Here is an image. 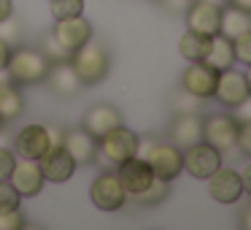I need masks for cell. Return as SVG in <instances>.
<instances>
[{
    "mask_svg": "<svg viewBox=\"0 0 251 230\" xmlns=\"http://www.w3.org/2000/svg\"><path fill=\"white\" fill-rule=\"evenodd\" d=\"M232 52H235V60L243 62V65H251V30L232 41Z\"/></svg>",
    "mask_w": 251,
    "mask_h": 230,
    "instance_id": "obj_30",
    "label": "cell"
},
{
    "mask_svg": "<svg viewBox=\"0 0 251 230\" xmlns=\"http://www.w3.org/2000/svg\"><path fill=\"white\" fill-rule=\"evenodd\" d=\"M51 33H54V38L60 41L68 52H73V49H78L81 44H87V41L92 38V25L78 14V17L57 19V25H54Z\"/></svg>",
    "mask_w": 251,
    "mask_h": 230,
    "instance_id": "obj_17",
    "label": "cell"
},
{
    "mask_svg": "<svg viewBox=\"0 0 251 230\" xmlns=\"http://www.w3.org/2000/svg\"><path fill=\"white\" fill-rule=\"evenodd\" d=\"M22 203V195L14 190L11 181H0V211H11V208H19Z\"/></svg>",
    "mask_w": 251,
    "mask_h": 230,
    "instance_id": "obj_29",
    "label": "cell"
},
{
    "mask_svg": "<svg viewBox=\"0 0 251 230\" xmlns=\"http://www.w3.org/2000/svg\"><path fill=\"white\" fill-rule=\"evenodd\" d=\"M219 19H222V8L216 0H195L186 8V30H195V33L216 35Z\"/></svg>",
    "mask_w": 251,
    "mask_h": 230,
    "instance_id": "obj_9",
    "label": "cell"
},
{
    "mask_svg": "<svg viewBox=\"0 0 251 230\" xmlns=\"http://www.w3.org/2000/svg\"><path fill=\"white\" fill-rule=\"evenodd\" d=\"M138 157H143L151 165V173L157 179L173 181L184 171L181 149L173 144H154V141H138Z\"/></svg>",
    "mask_w": 251,
    "mask_h": 230,
    "instance_id": "obj_2",
    "label": "cell"
},
{
    "mask_svg": "<svg viewBox=\"0 0 251 230\" xmlns=\"http://www.w3.org/2000/svg\"><path fill=\"white\" fill-rule=\"evenodd\" d=\"M202 141V119L200 114H176L170 122V144L184 152L186 146Z\"/></svg>",
    "mask_w": 251,
    "mask_h": 230,
    "instance_id": "obj_18",
    "label": "cell"
},
{
    "mask_svg": "<svg viewBox=\"0 0 251 230\" xmlns=\"http://www.w3.org/2000/svg\"><path fill=\"white\" fill-rule=\"evenodd\" d=\"M138 141H141V138H138L135 133L127 130L125 125H119L98 141L100 152L95 154V160H103L105 165H119V163H125V160H130L138 154Z\"/></svg>",
    "mask_w": 251,
    "mask_h": 230,
    "instance_id": "obj_4",
    "label": "cell"
},
{
    "mask_svg": "<svg viewBox=\"0 0 251 230\" xmlns=\"http://www.w3.org/2000/svg\"><path fill=\"white\" fill-rule=\"evenodd\" d=\"M249 95H251V92H249V82H246V73L232 71V68H224V71H219L216 89H213V98H216L222 106H229V109H235V106H238L240 100H246Z\"/></svg>",
    "mask_w": 251,
    "mask_h": 230,
    "instance_id": "obj_10",
    "label": "cell"
},
{
    "mask_svg": "<svg viewBox=\"0 0 251 230\" xmlns=\"http://www.w3.org/2000/svg\"><path fill=\"white\" fill-rule=\"evenodd\" d=\"M202 62H205V65H211V68H216V71L232 68V62H235L232 41L224 38L222 33L211 35V49H208V55H205V60H202Z\"/></svg>",
    "mask_w": 251,
    "mask_h": 230,
    "instance_id": "obj_24",
    "label": "cell"
},
{
    "mask_svg": "<svg viewBox=\"0 0 251 230\" xmlns=\"http://www.w3.org/2000/svg\"><path fill=\"white\" fill-rule=\"evenodd\" d=\"M181 157H184V168L189 171V176H195V179H208V176L222 165V152H216V149L205 141H197V144H192V146H186L184 152H181Z\"/></svg>",
    "mask_w": 251,
    "mask_h": 230,
    "instance_id": "obj_7",
    "label": "cell"
},
{
    "mask_svg": "<svg viewBox=\"0 0 251 230\" xmlns=\"http://www.w3.org/2000/svg\"><path fill=\"white\" fill-rule=\"evenodd\" d=\"M165 6L170 11H184V8H189V0H165Z\"/></svg>",
    "mask_w": 251,
    "mask_h": 230,
    "instance_id": "obj_38",
    "label": "cell"
},
{
    "mask_svg": "<svg viewBox=\"0 0 251 230\" xmlns=\"http://www.w3.org/2000/svg\"><path fill=\"white\" fill-rule=\"evenodd\" d=\"M240 181H243V192H249V195H251V163L243 168V173H240Z\"/></svg>",
    "mask_w": 251,
    "mask_h": 230,
    "instance_id": "obj_37",
    "label": "cell"
},
{
    "mask_svg": "<svg viewBox=\"0 0 251 230\" xmlns=\"http://www.w3.org/2000/svg\"><path fill=\"white\" fill-rule=\"evenodd\" d=\"M73 71L78 73L81 84H98L108 76V68H111V60H108V52L103 49L100 44H92V38L87 44H81L78 49L71 52V60Z\"/></svg>",
    "mask_w": 251,
    "mask_h": 230,
    "instance_id": "obj_3",
    "label": "cell"
},
{
    "mask_svg": "<svg viewBox=\"0 0 251 230\" xmlns=\"http://www.w3.org/2000/svg\"><path fill=\"white\" fill-rule=\"evenodd\" d=\"M8 181H11L14 190H17L22 198H33V195H38V192L44 190L46 179H44V173H41L38 160L22 157V160L14 163V171H11V176H8Z\"/></svg>",
    "mask_w": 251,
    "mask_h": 230,
    "instance_id": "obj_12",
    "label": "cell"
},
{
    "mask_svg": "<svg viewBox=\"0 0 251 230\" xmlns=\"http://www.w3.org/2000/svg\"><path fill=\"white\" fill-rule=\"evenodd\" d=\"M211 49V35H202V33H195V30H186L184 35L178 38V52L184 60L189 62H202Z\"/></svg>",
    "mask_w": 251,
    "mask_h": 230,
    "instance_id": "obj_23",
    "label": "cell"
},
{
    "mask_svg": "<svg viewBox=\"0 0 251 230\" xmlns=\"http://www.w3.org/2000/svg\"><path fill=\"white\" fill-rule=\"evenodd\" d=\"M0 130H3V122H0Z\"/></svg>",
    "mask_w": 251,
    "mask_h": 230,
    "instance_id": "obj_43",
    "label": "cell"
},
{
    "mask_svg": "<svg viewBox=\"0 0 251 230\" xmlns=\"http://www.w3.org/2000/svg\"><path fill=\"white\" fill-rule=\"evenodd\" d=\"M200 103H202V98L192 95L189 89H184V87L170 95V106H173L176 114H197V111H200Z\"/></svg>",
    "mask_w": 251,
    "mask_h": 230,
    "instance_id": "obj_26",
    "label": "cell"
},
{
    "mask_svg": "<svg viewBox=\"0 0 251 230\" xmlns=\"http://www.w3.org/2000/svg\"><path fill=\"white\" fill-rule=\"evenodd\" d=\"M0 41H6L8 46L19 41V25L14 22L11 17H6L3 22H0Z\"/></svg>",
    "mask_w": 251,
    "mask_h": 230,
    "instance_id": "obj_32",
    "label": "cell"
},
{
    "mask_svg": "<svg viewBox=\"0 0 251 230\" xmlns=\"http://www.w3.org/2000/svg\"><path fill=\"white\" fill-rule=\"evenodd\" d=\"M216 79H219L216 68L205 65V62H192V65L184 71V76H181V87L189 89L192 95H197V98L205 100V98H213Z\"/></svg>",
    "mask_w": 251,
    "mask_h": 230,
    "instance_id": "obj_13",
    "label": "cell"
},
{
    "mask_svg": "<svg viewBox=\"0 0 251 230\" xmlns=\"http://www.w3.org/2000/svg\"><path fill=\"white\" fill-rule=\"evenodd\" d=\"M14 163H17V157H14V152H8L6 146H0V181H6L8 176H11V171H14Z\"/></svg>",
    "mask_w": 251,
    "mask_h": 230,
    "instance_id": "obj_33",
    "label": "cell"
},
{
    "mask_svg": "<svg viewBox=\"0 0 251 230\" xmlns=\"http://www.w3.org/2000/svg\"><path fill=\"white\" fill-rule=\"evenodd\" d=\"M27 225L25 214L19 208H11V211H0V230H22Z\"/></svg>",
    "mask_w": 251,
    "mask_h": 230,
    "instance_id": "obj_31",
    "label": "cell"
},
{
    "mask_svg": "<svg viewBox=\"0 0 251 230\" xmlns=\"http://www.w3.org/2000/svg\"><path fill=\"white\" fill-rule=\"evenodd\" d=\"M46 84H49V89L54 95H60V98H71V95H78L81 92V79H78V73L73 71V65L68 60L62 62H51L49 71H46Z\"/></svg>",
    "mask_w": 251,
    "mask_h": 230,
    "instance_id": "obj_15",
    "label": "cell"
},
{
    "mask_svg": "<svg viewBox=\"0 0 251 230\" xmlns=\"http://www.w3.org/2000/svg\"><path fill=\"white\" fill-rule=\"evenodd\" d=\"M119 181L122 187L127 190V195H138L141 190H146L149 184L154 181V173H151V165L146 163L143 157H130L125 163H119Z\"/></svg>",
    "mask_w": 251,
    "mask_h": 230,
    "instance_id": "obj_14",
    "label": "cell"
},
{
    "mask_svg": "<svg viewBox=\"0 0 251 230\" xmlns=\"http://www.w3.org/2000/svg\"><path fill=\"white\" fill-rule=\"evenodd\" d=\"M49 65L51 62L38 49H11L8 62H6V73L17 87H27V84L44 82Z\"/></svg>",
    "mask_w": 251,
    "mask_h": 230,
    "instance_id": "obj_1",
    "label": "cell"
},
{
    "mask_svg": "<svg viewBox=\"0 0 251 230\" xmlns=\"http://www.w3.org/2000/svg\"><path fill=\"white\" fill-rule=\"evenodd\" d=\"M25 111V98L19 87L8 79L6 71H0V122H14Z\"/></svg>",
    "mask_w": 251,
    "mask_h": 230,
    "instance_id": "obj_21",
    "label": "cell"
},
{
    "mask_svg": "<svg viewBox=\"0 0 251 230\" xmlns=\"http://www.w3.org/2000/svg\"><path fill=\"white\" fill-rule=\"evenodd\" d=\"M170 195V181H165V179H157L154 176V181L146 187V190H141L138 195H132L138 203H143V206H154V203H162L165 198Z\"/></svg>",
    "mask_w": 251,
    "mask_h": 230,
    "instance_id": "obj_25",
    "label": "cell"
},
{
    "mask_svg": "<svg viewBox=\"0 0 251 230\" xmlns=\"http://www.w3.org/2000/svg\"><path fill=\"white\" fill-rule=\"evenodd\" d=\"M89 198H92V203L100 211H116V208L125 206L127 190L122 187L116 173H100L92 181V187H89Z\"/></svg>",
    "mask_w": 251,
    "mask_h": 230,
    "instance_id": "obj_6",
    "label": "cell"
},
{
    "mask_svg": "<svg viewBox=\"0 0 251 230\" xmlns=\"http://www.w3.org/2000/svg\"><path fill=\"white\" fill-rule=\"evenodd\" d=\"M8 55H11V46L6 41H0V71H6V62H8Z\"/></svg>",
    "mask_w": 251,
    "mask_h": 230,
    "instance_id": "obj_36",
    "label": "cell"
},
{
    "mask_svg": "<svg viewBox=\"0 0 251 230\" xmlns=\"http://www.w3.org/2000/svg\"><path fill=\"white\" fill-rule=\"evenodd\" d=\"M14 146H17V152L22 154V157L38 160L41 154L51 146V138H49L46 125H27V127H22L19 136H17V141H14Z\"/></svg>",
    "mask_w": 251,
    "mask_h": 230,
    "instance_id": "obj_19",
    "label": "cell"
},
{
    "mask_svg": "<svg viewBox=\"0 0 251 230\" xmlns=\"http://www.w3.org/2000/svg\"><path fill=\"white\" fill-rule=\"evenodd\" d=\"M246 82H249V92H251V65H249V71H246Z\"/></svg>",
    "mask_w": 251,
    "mask_h": 230,
    "instance_id": "obj_42",
    "label": "cell"
},
{
    "mask_svg": "<svg viewBox=\"0 0 251 230\" xmlns=\"http://www.w3.org/2000/svg\"><path fill=\"white\" fill-rule=\"evenodd\" d=\"M229 6L243 8V11H249V14H251V0H229Z\"/></svg>",
    "mask_w": 251,
    "mask_h": 230,
    "instance_id": "obj_41",
    "label": "cell"
},
{
    "mask_svg": "<svg viewBox=\"0 0 251 230\" xmlns=\"http://www.w3.org/2000/svg\"><path fill=\"white\" fill-rule=\"evenodd\" d=\"M240 228H246V230H251V206L246 208L243 214H240Z\"/></svg>",
    "mask_w": 251,
    "mask_h": 230,
    "instance_id": "obj_40",
    "label": "cell"
},
{
    "mask_svg": "<svg viewBox=\"0 0 251 230\" xmlns=\"http://www.w3.org/2000/svg\"><path fill=\"white\" fill-rule=\"evenodd\" d=\"M84 14V0H51V17L54 19H68Z\"/></svg>",
    "mask_w": 251,
    "mask_h": 230,
    "instance_id": "obj_27",
    "label": "cell"
},
{
    "mask_svg": "<svg viewBox=\"0 0 251 230\" xmlns=\"http://www.w3.org/2000/svg\"><path fill=\"white\" fill-rule=\"evenodd\" d=\"M208 192L216 203H238L243 195V181L235 168H222L219 165L211 176H208Z\"/></svg>",
    "mask_w": 251,
    "mask_h": 230,
    "instance_id": "obj_11",
    "label": "cell"
},
{
    "mask_svg": "<svg viewBox=\"0 0 251 230\" xmlns=\"http://www.w3.org/2000/svg\"><path fill=\"white\" fill-rule=\"evenodd\" d=\"M235 119L238 122H251V95L235 106Z\"/></svg>",
    "mask_w": 251,
    "mask_h": 230,
    "instance_id": "obj_35",
    "label": "cell"
},
{
    "mask_svg": "<svg viewBox=\"0 0 251 230\" xmlns=\"http://www.w3.org/2000/svg\"><path fill=\"white\" fill-rule=\"evenodd\" d=\"M238 149L243 154L251 157V122H240V130H238Z\"/></svg>",
    "mask_w": 251,
    "mask_h": 230,
    "instance_id": "obj_34",
    "label": "cell"
},
{
    "mask_svg": "<svg viewBox=\"0 0 251 230\" xmlns=\"http://www.w3.org/2000/svg\"><path fill=\"white\" fill-rule=\"evenodd\" d=\"M62 146L71 152V157L76 160V165H89V163H95V154H98V141H95V138L89 136L84 127L62 133Z\"/></svg>",
    "mask_w": 251,
    "mask_h": 230,
    "instance_id": "obj_20",
    "label": "cell"
},
{
    "mask_svg": "<svg viewBox=\"0 0 251 230\" xmlns=\"http://www.w3.org/2000/svg\"><path fill=\"white\" fill-rule=\"evenodd\" d=\"M11 14H14V3L11 0H0V22L6 17H11Z\"/></svg>",
    "mask_w": 251,
    "mask_h": 230,
    "instance_id": "obj_39",
    "label": "cell"
},
{
    "mask_svg": "<svg viewBox=\"0 0 251 230\" xmlns=\"http://www.w3.org/2000/svg\"><path fill=\"white\" fill-rule=\"evenodd\" d=\"M41 52H44V57H46L49 62H62V60H71V52H68L65 46H62L60 41L54 38V33H49V35L44 38V49H41Z\"/></svg>",
    "mask_w": 251,
    "mask_h": 230,
    "instance_id": "obj_28",
    "label": "cell"
},
{
    "mask_svg": "<svg viewBox=\"0 0 251 230\" xmlns=\"http://www.w3.org/2000/svg\"><path fill=\"white\" fill-rule=\"evenodd\" d=\"M251 30V14L243 11V8H235V6H227L222 8V19H219V33L224 38L235 41L238 35L249 33Z\"/></svg>",
    "mask_w": 251,
    "mask_h": 230,
    "instance_id": "obj_22",
    "label": "cell"
},
{
    "mask_svg": "<svg viewBox=\"0 0 251 230\" xmlns=\"http://www.w3.org/2000/svg\"><path fill=\"white\" fill-rule=\"evenodd\" d=\"M238 130H240V122L229 114H213L208 119H202V141L211 144L222 154L232 152L238 146Z\"/></svg>",
    "mask_w": 251,
    "mask_h": 230,
    "instance_id": "obj_5",
    "label": "cell"
},
{
    "mask_svg": "<svg viewBox=\"0 0 251 230\" xmlns=\"http://www.w3.org/2000/svg\"><path fill=\"white\" fill-rule=\"evenodd\" d=\"M38 165H41L44 179L54 181V184H62V181H68L76 173V160L71 157V152H68L62 144H54V146L46 149L38 157Z\"/></svg>",
    "mask_w": 251,
    "mask_h": 230,
    "instance_id": "obj_8",
    "label": "cell"
},
{
    "mask_svg": "<svg viewBox=\"0 0 251 230\" xmlns=\"http://www.w3.org/2000/svg\"><path fill=\"white\" fill-rule=\"evenodd\" d=\"M119 125H122V114H119V109L111 106V103H98L84 114V130H87L95 141H100L105 133H111Z\"/></svg>",
    "mask_w": 251,
    "mask_h": 230,
    "instance_id": "obj_16",
    "label": "cell"
}]
</instances>
